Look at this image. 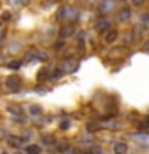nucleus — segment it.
I'll return each instance as SVG.
<instances>
[{
	"label": "nucleus",
	"mask_w": 149,
	"mask_h": 154,
	"mask_svg": "<svg viewBox=\"0 0 149 154\" xmlns=\"http://www.w3.org/2000/svg\"><path fill=\"white\" fill-rule=\"evenodd\" d=\"M58 18L59 19H75V18H79V11L72 7H64V8L59 10Z\"/></svg>",
	"instance_id": "1"
},
{
	"label": "nucleus",
	"mask_w": 149,
	"mask_h": 154,
	"mask_svg": "<svg viewBox=\"0 0 149 154\" xmlns=\"http://www.w3.org/2000/svg\"><path fill=\"white\" fill-rule=\"evenodd\" d=\"M5 84H7V87H8L10 90H13V91H18L19 88H21V79H19V77H16V75L8 77Z\"/></svg>",
	"instance_id": "2"
},
{
	"label": "nucleus",
	"mask_w": 149,
	"mask_h": 154,
	"mask_svg": "<svg viewBox=\"0 0 149 154\" xmlns=\"http://www.w3.org/2000/svg\"><path fill=\"white\" fill-rule=\"evenodd\" d=\"M114 8H115V0H103V3H101V7H99L101 13H104V14L111 13Z\"/></svg>",
	"instance_id": "3"
},
{
	"label": "nucleus",
	"mask_w": 149,
	"mask_h": 154,
	"mask_svg": "<svg viewBox=\"0 0 149 154\" xmlns=\"http://www.w3.org/2000/svg\"><path fill=\"white\" fill-rule=\"evenodd\" d=\"M74 32H75V27L72 26V24H66V26H62V27H61L59 35H61L62 38H67V37L74 35Z\"/></svg>",
	"instance_id": "4"
},
{
	"label": "nucleus",
	"mask_w": 149,
	"mask_h": 154,
	"mask_svg": "<svg viewBox=\"0 0 149 154\" xmlns=\"http://www.w3.org/2000/svg\"><path fill=\"white\" fill-rule=\"evenodd\" d=\"M77 67H79V64H77L75 60H66L64 64H62V71L64 72H75Z\"/></svg>",
	"instance_id": "5"
},
{
	"label": "nucleus",
	"mask_w": 149,
	"mask_h": 154,
	"mask_svg": "<svg viewBox=\"0 0 149 154\" xmlns=\"http://www.w3.org/2000/svg\"><path fill=\"white\" fill-rule=\"evenodd\" d=\"M130 16H132V11H130V8H122V10H120V11L117 13V19H119V21H122V23L128 21Z\"/></svg>",
	"instance_id": "6"
},
{
	"label": "nucleus",
	"mask_w": 149,
	"mask_h": 154,
	"mask_svg": "<svg viewBox=\"0 0 149 154\" xmlns=\"http://www.w3.org/2000/svg\"><path fill=\"white\" fill-rule=\"evenodd\" d=\"M127 152V144L125 143H115L114 144V154H125Z\"/></svg>",
	"instance_id": "7"
},
{
	"label": "nucleus",
	"mask_w": 149,
	"mask_h": 154,
	"mask_svg": "<svg viewBox=\"0 0 149 154\" xmlns=\"http://www.w3.org/2000/svg\"><path fill=\"white\" fill-rule=\"evenodd\" d=\"M109 26H111L109 21H99L98 24H96V31L98 32H106L109 29Z\"/></svg>",
	"instance_id": "8"
},
{
	"label": "nucleus",
	"mask_w": 149,
	"mask_h": 154,
	"mask_svg": "<svg viewBox=\"0 0 149 154\" xmlns=\"http://www.w3.org/2000/svg\"><path fill=\"white\" fill-rule=\"evenodd\" d=\"M8 143H10V146L18 148V146H21V144H23V140L19 138V137H10L8 138Z\"/></svg>",
	"instance_id": "9"
},
{
	"label": "nucleus",
	"mask_w": 149,
	"mask_h": 154,
	"mask_svg": "<svg viewBox=\"0 0 149 154\" xmlns=\"http://www.w3.org/2000/svg\"><path fill=\"white\" fill-rule=\"evenodd\" d=\"M115 38H117V31H109L108 34H106V37H104V40L108 42V43H112Z\"/></svg>",
	"instance_id": "10"
},
{
	"label": "nucleus",
	"mask_w": 149,
	"mask_h": 154,
	"mask_svg": "<svg viewBox=\"0 0 149 154\" xmlns=\"http://www.w3.org/2000/svg\"><path fill=\"white\" fill-rule=\"evenodd\" d=\"M26 152L27 154H40V148L37 144H31V146L26 148Z\"/></svg>",
	"instance_id": "11"
},
{
	"label": "nucleus",
	"mask_w": 149,
	"mask_h": 154,
	"mask_svg": "<svg viewBox=\"0 0 149 154\" xmlns=\"http://www.w3.org/2000/svg\"><path fill=\"white\" fill-rule=\"evenodd\" d=\"M29 112H31L32 116H38L42 112V109L38 108V106H31V108H29Z\"/></svg>",
	"instance_id": "12"
},
{
	"label": "nucleus",
	"mask_w": 149,
	"mask_h": 154,
	"mask_svg": "<svg viewBox=\"0 0 149 154\" xmlns=\"http://www.w3.org/2000/svg\"><path fill=\"white\" fill-rule=\"evenodd\" d=\"M8 111H11V112H14V114H21V108H19V106L10 104V106H8Z\"/></svg>",
	"instance_id": "13"
},
{
	"label": "nucleus",
	"mask_w": 149,
	"mask_h": 154,
	"mask_svg": "<svg viewBox=\"0 0 149 154\" xmlns=\"http://www.w3.org/2000/svg\"><path fill=\"white\" fill-rule=\"evenodd\" d=\"M98 127H99L98 124L91 122V124H88V125H87V130H88V132H96V130H98Z\"/></svg>",
	"instance_id": "14"
},
{
	"label": "nucleus",
	"mask_w": 149,
	"mask_h": 154,
	"mask_svg": "<svg viewBox=\"0 0 149 154\" xmlns=\"http://www.w3.org/2000/svg\"><path fill=\"white\" fill-rule=\"evenodd\" d=\"M8 67H10V69H18V67H21V63H19V61H11L8 64Z\"/></svg>",
	"instance_id": "15"
},
{
	"label": "nucleus",
	"mask_w": 149,
	"mask_h": 154,
	"mask_svg": "<svg viewBox=\"0 0 149 154\" xmlns=\"http://www.w3.org/2000/svg\"><path fill=\"white\" fill-rule=\"evenodd\" d=\"M139 128H141V130H146V128H149V117H146V119L143 120L141 125H139Z\"/></svg>",
	"instance_id": "16"
},
{
	"label": "nucleus",
	"mask_w": 149,
	"mask_h": 154,
	"mask_svg": "<svg viewBox=\"0 0 149 154\" xmlns=\"http://www.w3.org/2000/svg\"><path fill=\"white\" fill-rule=\"evenodd\" d=\"M47 74H48V71H47V69H42L40 72H38V79H40V80L47 79Z\"/></svg>",
	"instance_id": "17"
},
{
	"label": "nucleus",
	"mask_w": 149,
	"mask_h": 154,
	"mask_svg": "<svg viewBox=\"0 0 149 154\" xmlns=\"http://www.w3.org/2000/svg\"><path fill=\"white\" fill-rule=\"evenodd\" d=\"M67 127H69V120H62V122H61V128L67 130Z\"/></svg>",
	"instance_id": "18"
},
{
	"label": "nucleus",
	"mask_w": 149,
	"mask_h": 154,
	"mask_svg": "<svg viewBox=\"0 0 149 154\" xmlns=\"http://www.w3.org/2000/svg\"><path fill=\"white\" fill-rule=\"evenodd\" d=\"M43 140H45V144H51L53 143V137H43Z\"/></svg>",
	"instance_id": "19"
},
{
	"label": "nucleus",
	"mask_w": 149,
	"mask_h": 154,
	"mask_svg": "<svg viewBox=\"0 0 149 154\" xmlns=\"http://www.w3.org/2000/svg\"><path fill=\"white\" fill-rule=\"evenodd\" d=\"M53 75H55V79H59V77L62 75V71H55V72H53Z\"/></svg>",
	"instance_id": "20"
},
{
	"label": "nucleus",
	"mask_w": 149,
	"mask_h": 154,
	"mask_svg": "<svg viewBox=\"0 0 149 154\" xmlns=\"http://www.w3.org/2000/svg\"><path fill=\"white\" fill-rule=\"evenodd\" d=\"M84 37H85V34H80V38H79V45H84Z\"/></svg>",
	"instance_id": "21"
},
{
	"label": "nucleus",
	"mask_w": 149,
	"mask_h": 154,
	"mask_svg": "<svg viewBox=\"0 0 149 154\" xmlns=\"http://www.w3.org/2000/svg\"><path fill=\"white\" fill-rule=\"evenodd\" d=\"M3 19H5V21H8V19H10V13H8V11L3 13Z\"/></svg>",
	"instance_id": "22"
},
{
	"label": "nucleus",
	"mask_w": 149,
	"mask_h": 154,
	"mask_svg": "<svg viewBox=\"0 0 149 154\" xmlns=\"http://www.w3.org/2000/svg\"><path fill=\"white\" fill-rule=\"evenodd\" d=\"M144 0H133V5H141Z\"/></svg>",
	"instance_id": "23"
},
{
	"label": "nucleus",
	"mask_w": 149,
	"mask_h": 154,
	"mask_svg": "<svg viewBox=\"0 0 149 154\" xmlns=\"http://www.w3.org/2000/svg\"><path fill=\"white\" fill-rule=\"evenodd\" d=\"M144 50H146V51H149V42L146 43V47H144Z\"/></svg>",
	"instance_id": "24"
},
{
	"label": "nucleus",
	"mask_w": 149,
	"mask_h": 154,
	"mask_svg": "<svg viewBox=\"0 0 149 154\" xmlns=\"http://www.w3.org/2000/svg\"><path fill=\"white\" fill-rule=\"evenodd\" d=\"M82 154H93V151H85V152H82Z\"/></svg>",
	"instance_id": "25"
},
{
	"label": "nucleus",
	"mask_w": 149,
	"mask_h": 154,
	"mask_svg": "<svg viewBox=\"0 0 149 154\" xmlns=\"http://www.w3.org/2000/svg\"><path fill=\"white\" fill-rule=\"evenodd\" d=\"M2 154H7V152H5V151H3V152H2Z\"/></svg>",
	"instance_id": "26"
}]
</instances>
